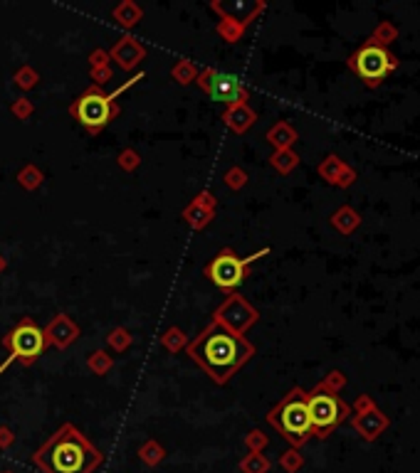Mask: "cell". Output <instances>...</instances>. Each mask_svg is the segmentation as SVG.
Wrapping results in <instances>:
<instances>
[{
  "label": "cell",
  "instance_id": "obj_9",
  "mask_svg": "<svg viewBox=\"0 0 420 473\" xmlns=\"http://www.w3.org/2000/svg\"><path fill=\"white\" fill-rule=\"evenodd\" d=\"M195 84H198L213 101H220V104H227V106L247 104V99H250V89H247L235 74L218 72V69L213 67L198 72Z\"/></svg>",
  "mask_w": 420,
  "mask_h": 473
},
{
  "label": "cell",
  "instance_id": "obj_16",
  "mask_svg": "<svg viewBox=\"0 0 420 473\" xmlns=\"http://www.w3.org/2000/svg\"><path fill=\"white\" fill-rule=\"evenodd\" d=\"M265 138L270 140L274 146V151H287V148H292L294 143H297V131L292 129V126L287 124V121H279V124H274L272 129L267 131V136Z\"/></svg>",
  "mask_w": 420,
  "mask_h": 473
},
{
  "label": "cell",
  "instance_id": "obj_33",
  "mask_svg": "<svg viewBox=\"0 0 420 473\" xmlns=\"http://www.w3.org/2000/svg\"><path fill=\"white\" fill-rule=\"evenodd\" d=\"M116 163H119L121 170L126 173H134L139 166H141V156H139L134 148H124V151L119 153V158H116Z\"/></svg>",
  "mask_w": 420,
  "mask_h": 473
},
{
  "label": "cell",
  "instance_id": "obj_40",
  "mask_svg": "<svg viewBox=\"0 0 420 473\" xmlns=\"http://www.w3.org/2000/svg\"><path fill=\"white\" fill-rule=\"evenodd\" d=\"M195 205H200V208H205V210H213L216 212V205H218V200L213 198V193H208V190H203V193H198L195 195V200H193Z\"/></svg>",
  "mask_w": 420,
  "mask_h": 473
},
{
  "label": "cell",
  "instance_id": "obj_3",
  "mask_svg": "<svg viewBox=\"0 0 420 473\" xmlns=\"http://www.w3.org/2000/svg\"><path fill=\"white\" fill-rule=\"evenodd\" d=\"M144 77H146L144 72L134 74L132 79H126V82L121 84V87H116L111 94H104L99 87H94V84H92V87L87 89L84 94H79L77 101L69 106V114L77 119V124H82L84 129L90 131L92 136L102 133V131H104L106 126H109L111 121H114L116 116L121 114V106L116 104V99H119L126 89H132L136 82H141Z\"/></svg>",
  "mask_w": 420,
  "mask_h": 473
},
{
  "label": "cell",
  "instance_id": "obj_30",
  "mask_svg": "<svg viewBox=\"0 0 420 473\" xmlns=\"http://www.w3.org/2000/svg\"><path fill=\"white\" fill-rule=\"evenodd\" d=\"M302 466H304V458H302L300 449H289V451H284L282 456H279V468H282V471L297 473Z\"/></svg>",
  "mask_w": 420,
  "mask_h": 473
},
{
  "label": "cell",
  "instance_id": "obj_36",
  "mask_svg": "<svg viewBox=\"0 0 420 473\" xmlns=\"http://www.w3.org/2000/svg\"><path fill=\"white\" fill-rule=\"evenodd\" d=\"M10 111H13V116H15V119L25 121V119H30V116H32L35 106H32V101H30V99H25V96H22V99H15V101H13V104H10Z\"/></svg>",
  "mask_w": 420,
  "mask_h": 473
},
{
  "label": "cell",
  "instance_id": "obj_41",
  "mask_svg": "<svg viewBox=\"0 0 420 473\" xmlns=\"http://www.w3.org/2000/svg\"><path fill=\"white\" fill-rule=\"evenodd\" d=\"M90 64H92V69L106 67V64H109V52H106V50H94V52L90 54Z\"/></svg>",
  "mask_w": 420,
  "mask_h": 473
},
{
  "label": "cell",
  "instance_id": "obj_10",
  "mask_svg": "<svg viewBox=\"0 0 420 473\" xmlns=\"http://www.w3.org/2000/svg\"><path fill=\"white\" fill-rule=\"evenodd\" d=\"M258 318L260 313L237 293H230L225 303H220V308H216V313H213V323H218V326H223L235 335L245 333L247 328L258 323Z\"/></svg>",
  "mask_w": 420,
  "mask_h": 473
},
{
  "label": "cell",
  "instance_id": "obj_44",
  "mask_svg": "<svg viewBox=\"0 0 420 473\" xmlns=\"http://www.w3.org/2000/svg\"><path fill=\"white\" fill-rule=\"evenodd\" d=\"M0 473H13V471H0Z\"/></svg>",
  "mask_w": 420,
  "mask_h": 473
},
{
  "label": "cell",
  "instance_id": "obj_26",
  "mask_svg": "<svg viewBox=\"0 0 420 473\" xmlns=\"http://www.w3.org/2000/svg\"><path fill=\"white\" fill-rule=\"evenodd\" d=\"M87 368L102 377V374H106L114 368V358H111L109 353H104V350H94V353H90V358H87Z\"/></svg>",
  "mask_w": 420,
  "mask_h": 473
},
{
  "label": "cell",
  "instance_id": "obj_1",
  "mask_svg": "<svg viewBox=\"0 0 420 473\" xmlns=\"http://www.w3.org/2000/svg\"><path fill=\"white\" fill-rule=\"evenodd\" d=\"M188 358L210 374V380L225 385L232 374L255 355L250 340L245 335H235L223 326L210 321L205 330L186 348Z\"/></svg>",
  "mask_w": 420,
  "mask_h": 473
},
{
  "label": "cell",
  "instance_id": "obj_8",
  "mask_svg": "<svg viewBox=\"0 0 420 473\" xmlns=\"http://www.w3.org/2000/svg\"><path fill=\"white\" fill-rule=\"evenodd\" d=\"M307 407H309L312 432L319 439H329L331 432L351 414V409H349L346 402H342V397L321 390L319 385L312 392H307Z\"/></svg>",
  "mask_w": 420,
  "mask_h": 473
},
{
  "label": "cell",
  "instance_id": "obj_38",
  "mask_svg": "<svg viewBox=\"0 0 420 473\" xmlns=\"http://www.w3.org/2000/svg\"><path fill=\"white\" fill-rule=\"evenodd\" d=\"M109 79H111L109 64H106V67H94V69H92V82H94V87H104Z\"/></svg>",
  "mask_w": 420,
  "mask_h": 473
},
{
  "label": "cell",
  "instance_id": "obj_21",
  "mask_svg": "<svg viewBox=\"0 0 420 473\" xmlns=\"http://www.w3.org/2000/svg\"><path fill=\"white\" fill-rule=\"evenodd\" d=\"M270 166L277 173H282V175H289L294 168L300 166V156H297L292 148H287V151H274L272 156H270Z\"/></svg>",
  "mask_w": 420,
  "mask_h": 473
},
{
  "label": "cell",
  "instance_id": "obj_2",
  "mask_svg": "<svg viewBox=\"0 0 420 473\" xmlns=\"http://www.w3.org/2000/svg\"><path fill=\"white\" fill-rule=\"evenodd\" d=\"M102 461L104 453L74 424H62L32 453V463L42 473H94Z\"/></svg>",
  "mask_w": 420,
  "mask_h": 473
},
{
  "label": "cell",
  "instance_id": "obj_22",
  "mask_svg": "<svg viewBox=\"0 0 420 473\" xmlns=\"http://www.w3.org/2000/svg\"><path fill=\"white\" fill-rule=\"evenodd\" d=\"M245 27L247 22L245 20H235V17H223V22L218 25V35L223 37L225 42H237L242 40V35H245Z\"/></svg>",
  "mask_w": 420,
  "mask_h": 473
},
{
  "label": "cell",
  "instance_id": "obj_5",
  "mask_svg": "<svg viewBox=\"0 0 420 473\" xmlns=\"http://www.w3.org/2000/svg\"><path fill=\"white\" fill-rule=\"evenodd\" d=\"M346 62H349V69H351L368 89L381 87L400 64L393 52H388V50L373 45V42H368V40L358 47Z\"/></svg>",
  "mask_w": 420,
  "mask_h": 473
},
{
  "label": "cell",
  "instance_id": "obj_35",
  "mask_svg": "<svg viewBox=\"0 0 420 473\" xmlns=\"http://www.w3.org/2000/svg\"><path fill=\"white\" fill-rule=\"evenodd\" d=\"M225 185L230 187V190H240V187L247 185V173L242 170V168H230V170L225 173Z\"/></svg>",
  "mask_w": 420,
  "mask_h": 473
},
{
  "label": "cell",
  "instance_id": "obj_29",
  "mask_svg": "<svg viewBox=\"0 0 420 473\" xmlns=\"http://www.w3.org/2000/svg\"><path fill=\"white\" fill-rule=\"evenodd\" d=\"M319 387H321V390H326V392H331V395H339V392L346 387V374L339 372V370H331L324 380L319 382Z\"/></svg>",
  "mask_w": 420,
  "mask_h": 473
},
{
  "label": "cell",
  "instance_id": "obj_12",
  "mask_svg": "<svg viewBox=\"0 0 420 473\" xmlns=\"http://www.w3.org/2000/svg\"><path fill=\"white\" fill-rule=\"evenodd\" d=\"M351 427L356 429L358 437H361L363 442H376V439L391 427V419H388V414H384L378 407H373V409L363 412V414H354Z\"/></svg>",
  "mask_w": 420,
  "mask_h": 473
},
{
  "label": "cell",
  "instance_id": "obj_25",
  "mask_svg": "<svg viewBox=\"0 0 420 473\" xmlns=\"http://www.w3.org/2000/svg\"><path fill=\"white\" fill-rule=\"evenodd\" d=\"M272 463L265 453H247L240 461V471L242 473H270Z\"/></svg>",
  "mask_w": 420,
  "mask_h": 473
},
{
  "label": "cell",
  "instance_id": "obj_43",
  "mask_svg": "<svg viewBox=\"0 0 420 473\" xmlns=\"http://www.w3.org/2000/svg\"><path fill=\"white\" fill-rule=\"evenodd\" d=\"M6 266H8V261H6V256L0 254V274H3V271H6Z\"/></svg>",
  "mask_w": 420,
  "mask_h": 473
},
{
  "label": "cell",
  "instance_id": "obj_34",
  "mask_svg": "<svg viewBox=\"0 0 420 473\" xmlns=\"http://www.w3.org/2000/svg\"><path fill=\"white\" fill-rule=\"evenodd\" d=\"M37 82H40V77H37V72L32 67H22V69H18V72H15V84L22 89V92L37 87Z\"/></svg>",
  "mask_w": 420,
  "mask_h": 473
},
{
  "label": "cell",
  "instance_id": "obj_37",
  "mask_svg": "<svg viewBox=\"0 0 420 473\" xmlns=\"http://www.w3.org/2000/svg\"><path fill=\"white\" fill-rule=\"evenodd\" d=\"M356 177H358V173L354 170L351 166H344L342 175L336 177V182H334V185H336V187H351L354 182H356Z\"/></svg>",
  "mask_w": 420,
  "mask_h": 473
},
{
  "label": "cell",
  "instance_id": "obj_17",
  "mask_svg": "<svg viewBox=\"0 0 420 473\" xmlns=\"http://www.w3.org/2000/svg\"><path fill=\"white\" fill-rule=\"evenodd\" d=\"M111 15H114L116 25H121L124 30H132V27L144 17V10L136 6V3H134V0H124L121 6L114 8V13H111Z\"/></svg>",
  "mask_w": 420,
  "mask_h": 473
},
{
  "label": "cell",
  "instance_id": "obj_6",
  "mask_svg": "<svg viewBox=\"0 0 420 473\" xmlns=\"http://www.w3.org/2000/svg\"><path fill=\"white\" fill-rule=\"evenodd\" d=\"M3 345L8 348V360H3L0 365V374L6 372L13 363H22V365H32L35 360L42 358V353L48 350V340H45V333L35 326L32 318H22L10 333L3 335Z\"/></svg>",
  "mask_w": 420,
  "mask_h": 473
},
{
  "label": "cell",
  "instance_id": "obj_19",
  "mask_svg": "<svg viewBox=\"0 0 420 473\" xmlns=\"http://www.w3.org/2000/svg\"><path fill=\"white\" fill-rule=\"evenodd\" d=\"M398 40V27L393 25V22L384 20L378 22L376 27H373L371 37H368V42H373V45L384 47V50H388V45H393V42Z\"/></svg>",
  "mask_w": 420,
  "mask_h": 473
},
{
  "label": "cell",
  "instance_id": "obj_14",
  "mask_svg": "<svg viewBox=\"0 0 420 473\" xmlns=\"http://www.w3.org/2000/svg\"><path fill=\"white\" fill-rule=\"evenodd\" d=\"M223 121H225L227 129H232L235 133H247V131L252 129V124L258 121V114H255L247 104H232L225 109Z\"/></svg>",
  "mask_w": 420,
  "mask_h": 473
},
{
  "label": "cell",
  "instance_id": "obj_11",
  "mask_svg": "<svg viewBox=\"0 0 420 473\" xmlns=\"http://www.w3.org/2000/svg\"><path fill=\"white\" fill-rule=\"evenodd\" d=\"M146 57V47L132 35H124L114 47L109 50V59H114L124 72H132L141 64V59Z\"/></svg>",
  "mask_w": 420,
  "mask_h": 473
},
{
  "label": "cell",
  "instance_id": "obj_23",
  "mask_svg": "<svg viewBox=\"0 0 420 473\" xmlns=\"http://www.w3.org/2000/svg\"><path fill=\"white\" fill-rule=\"evenodd\" d=\"M161 345L168 353H181V350L188 348V335L181 328H168L166 333L161 335Z\"/></svg>",
  "mask_w": 420,
  "mask_h": 473
},
{
  "label": "cell",
  "instance_id": "obj_24",
  "mask_svg": "<svg viewBox=\"0 0 420 473\" xmlns=\"http://www.w3.org/2000/svg\"><path fill=\"white\" fill-rule=\"evenodd\" d=\"M163 456H166V451H163V446L156 442V439H148V442H144L141 449H139V458H141L146 466H156V463H161Z\"/></svg>",
  "mask_w": 420,
  "mask_h": 473
},
{
  "label": "cell",
  "instance_id": "obj_20",
  "mask_svg": "<svg viewBox=\"0 0 420 473\" xmlns=\"http://www.w3.org/2000/svg\"><path fill=\"white\" fill-rule=\"evenodd\" d=\"M344 166L346 163L342 161V158L336 156V153H329V156L324 158V161L316 166V173H319V177H324L329 185H334L336 182V177L342 175V170H344Z\"/></svg>",
  "mask_w": 420,
  "mask_h": 473
},
{
  "label": "cell",
  "instance_id": "obj_7",
  "mask_svg": "<svg viewBox=\"0 0 420 473\" xmlns=\"http://www.w3.org/2000/svg\"><path fill=\"white\" fill-rule=\"evenodd\" d=\"M267 254H270V247H265V249L255 252V254L250 256H237L230 247H225V249L218 252L216 259L205 266V276H208L218 289H223V291H235L242 281L250 276L252 261L262 259V256Z\"/></svg>",
  "mask_w": 420,
  "mask_h": 473
},
{
  "label": "cell",
  "instance_id": "obj_18",
  "mask_svg": "<svg viewBox=\"0 0 420 473\" xmlns=\"http://www.w3.org/2000/svg\"><path fill=\"white\" fill-rule=\"evenodd\" d=\"M213 214H216L213 210H205V208H200V205H195V203H190L188 208L183 210V219L195 229V232H200V229L208 227V224L213 222Z\"/></svg>",
  "mask_w": 420,
  "mask_h": 473
},
{
  "label": "cell",
  "instance_id": "obj_32",
  "mask_svg": "<svg viewBox=\"0 0 420 473\" xmlns=\"http://www.w3.org/2000/svg\"><path fill=\"white\" fill-rule=\"evenodd\" d=\"M267 444H270L267 434L260 432V429H252V432L245 437V446H247V451H250V453H262L265 449H267Z\"/></svg>",
  "mask_w": 420,
  "mask_h": 473
},
{
  "label": "cell",
  "instance_id": "obj_39",
  "mask_svg": "<svg viewBox=\"0 0 420 473\" xmlns=\"http://www.w3.org/2000/svg\"><path fill=\"white\" fill-rule=\"evenodd\" d=\"M373 407H376V402H373L371 397H368V395H358L356 402H354V407H351V412H354V414H363V412L373 409Z\"/></svg>",
  "mask_w": 420,
  "mask_h": 473
},
{
  "label": "cell",
  "instance_id": "obj_15",
  "mask_svg": "<svg viewBox=\"0 0 420 473\" xmlns=\"http://www.w3.org/2000/svg\"><path fill=\"white\" fill-rule=\"evenodd\" d=\"M331 227L339 234H344V237H349V234H354L361 227V214L354 208H349V205H344V208H339L331 214Z\"/></svg>",
  "mask_w": 420,
  "mask_h": 473
},
{
  "label": "cell",
  "instance_id": "obj_28",
  "mask_svg": "<svg viewBox=\"0 0 420 473\" xmlns=\"http://www.w3.org/2000/svg\"><path fill=\"white\" fill-rule=\"evenodd\" d=\"M42 180H45V177H42V173L37 170L35 166H25L18 173V182H20L25 190H37V187L42 185Z\"/></svg>",
  "mask_w": 420,
  "mask_h": 473
},
{
  "label": "cell",
  "instance_id": "obj_42",
  "mask_svg": "<svg viewBox=\"0 0 420 473\" xmlns=\"http://www.w3.org/2000/svg\"><path fill=\"white\" fill-rule=\"evenodd\" d=\"M13 444H15V434H13L10 427H0V449H10Z\"/></svg>",
  "mask_w": 420,
  "mask_h": 473
},
{
  "label": "cell",
  "instance_id": "obj_31",
  "mask_svg": "<svg viewBox=\"0 0 420 473\" xmlns=\"http://www.w3.org/2000/svg\"><path fill=\"white\" fill-rule=\"evenodd\" d=\"M106 340H109V345L116 350V353H124V350H129V345H132L134 338L126 328H114V330L106 335Z\"/></svg>",
  "mask_w": 420,
  "mask_h": 473
},
{
  "label": "cell",
  "instance_id": "obj_13",
  "mask_svg": "<svg viewBox=\"0 0 420 473\" xmlns=\"http://www.w3.org/2000/svg\"><path fill=\"white\" fill-rule=\"evenodd\" d=\"M42 333H45L48 345H55V348L64 350L79 338V328L74 326V321L67 316V313H57V316L48 323V328H45Z\"/></svg>",
  "mask_w": 420,
  "mask_h": 473
},
{
  "label": "cell",
  "instance_id": "obj_4",
  "mask_svg": "<svg viewBox=\"0 0 420 473\" xmlns=\"http://www.w3.org/2000/svg\"><path fill=\"white\" fill-rule=\"evenodd\" d=\"M270 427H274L282 439L292 444V449H300L314 437L309 419V407H307V392L302 387H292L282 397L279 405H274L267 414Z\"/></svg>",
  "mask_w": 420,
  "mask_h": 473
},
{
  "label": "cell",
  "instance_id": "obj_27",
  "mask_svg": "<svg viewBox=\"0 0 420 473\" xmlns=\"http://www.w3.org/2000/svg\"><path fill=\"white\" fill-rule=\"evenodd\" d=\"M171 77L178 84H190L198 79V69H195V64L188 62V59H181V62H176L174 69H171Z\"/></svg>",
  "mask_w": 420,
  "mask_h": 473
}]
</instances>
